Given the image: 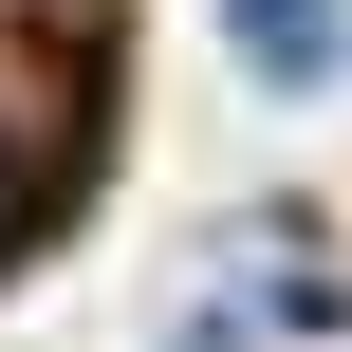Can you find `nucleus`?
I'll return each instance as SVG.
<instances>
[{
  "mask_svg": "<svg viewBox=\"0 0 352 352\" xmlns=\"http://www.w3.org/2000/svg\"><path fill=\"white\" fill-rule=\"evenodd\" d=\"M223 37H241V74H278V93L334 74V0H223Z\"/></svg>",
  "mask_w": 352,
  "mask_h": 352,
  "instance_id": "f257e3e1",
  "label": "nucleus"
},
{
  "mask_svg": "<svg viewBox=\"0 0 352 352\" xmlns=\"http://www.w3.org/2000/svg\"><path fill=\"white\" fill-rule=\"evenodd\" d=\"M0 241H19V130H0Z\"/></svg>",
  "mask_w": 352,
  "mask_h": 352,
  "instance_id": "f03ea898",
  "label": "nucleus"
}]
</instances>
